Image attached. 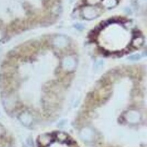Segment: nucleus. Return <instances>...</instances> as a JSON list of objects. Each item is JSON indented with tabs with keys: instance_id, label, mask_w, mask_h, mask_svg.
<instances>
[{
	"instance_id": "14",
	"label": "nucleus",
	"mask_w": 147,
	"mask_h": 147,
	"mask_svg": "<svg viewBox=\"0 0 147 147\" xmlns=\"http://www.w3.org/2000/svg\"><path fill=\"white\" fill-rule=\"evenodd\" d=\"M3 132V127L0 125V135H1V134Z\"/></svg>"
},
{
	"instance_id": "11",
	"label": "nucleus",
	"mask_w": 147,
	"mask_h": 147,
	"mask_svg": "<svg viewBox=\"0 0 147 147\" xmlns=\"http://www.w3.org/2000/svg\"><path fill=\"white\" fill-rule=\"evenodd\" d=\"M140 58L141 55L140 54H134L129 57L128 59L131 60V61H138V60H139Z\"/></svg>"
},
{
	"instance_id": "2",
	"label": "nucleus",
	"mask_w": 147,
	"mask_h": 147,
	"mask_svg": "<svg viewBox=\"0 0 147 147\" xmlns=\"http://www.w3.org/2000/svg\"><path fill=\"white\" fill-rule=\"evenodd\" d=\"M76 63L75 59L71 57H67L63 60V67L65 70L72 71L75 68Z\"/></svg>"
},
{
	"instance_id": "8",
	"label": "nucleus",
	"mask_w": 147,
	"mask_h": 147,
	"mask_svg": "<svg viewBox=\"0 0 147 147\" xmlns=\"http://www.w3.org/2000/svg\"><path fill=\"white\" fill-rule=\"evenodd\" d=\"M67 40L65 38H56V40L54 41V44L56 47H64L67 45Z\"/></svg>"
},
{
	"instance_id": "3",
	"label": "nucleus",
	"mask_w": 147,
	"mask_h": 147,
	"mask_svg": "<svg viewBox=\"0 0 147 147\" xmlns=\"http://www.w3.org/2000/svg\"><path fill=\"white\" fill-rule=\"evenodd\" d=\"M126 118L131 123H137L140 119V115L135 110H130L127 113Z\"/></svg>"
},
{
	"instance_id": "4",
	"label": "nucleus",
	"mask_w": 147,
	"mask_h": 147,
	"mask_svg": "<svg viewBox=\"0 0 147 147\" xmlns=\"http://www.w3.org/2000/svg\"><path fill=\"white\" fill-rule=\"evenodd\" d=\"M21 123L23 125H26V126H29L33 121V118H32L31 115L28 112H23L22 114H20V116H19Z\"/></svg>"
},
{
	"instance_id": "5",
	"label": "nucleus",
	"mask_w": 147,
	"mask_h": 147,
	"mask_svg": "<svg viewBox=\"0 0 147 147\" xmlns=\"http://www.w3.org/2000/svg\"><path fill=\"white\" fill-rule=\"evenodd\" d=\"M102 3L104 7L107 8H112L117 3V0H102Z\"/></svg>"
},
{
	"instance_id": "9",
	"label": "nucleus",
	"mask_w": 147,
	"mask_h": 147,
	"mask_svg": "<svg viewBox=\"0 0 147 147\" xmlns=\"http://www.w3.org/2000/svg\"><path fill=\"white\" fill-rule=\"evenodd\" d=\"M40 144L42 145H44L49 144V142H50V136L47 135V134H45V135H42L40 136Z\"/></svg>"
},
{
	"instance_id": "7",
	"label": "nucleus",
	"mask_w": 147,
	"mask_h": 147,
	"mask_svg": "<svg viewBox=\"0 0 147 147\" xmlns=\"http://www.w3.org/2000/svg\"><path fill=\"white\" fill-rule=\"evenodd\" d=\"M104 65V62L102 60H97L95 62L94 66V71L96 72H99L100 71L102 70V68H103Z\"/></svg>"
},
{
	"instance_id": "6",
	"label": "nucleus",
	"mask_w": 147,
	"mask_h": 147,
	"mask_svg": "<svg viewBox=\"0 0 147 147\" xmlns=\"http://www.w3.org/2000/svg\"><path fill=\"white\" fill-rule=\"evenodd\" d=\"M93 135V133L92 132L91 130H90L89 128H85L81 131V136H82V138L84 139H89L90 138H92V136Z\"/></svg>"
},
{
	"instance_id": "10",
	"label": "nucleus",
	"mask_w": 147,
	"mask_h": 147,
	"mask_svg": "<svg viewBox=\"0 0 147 147\" xmlns=\"http://www.w3.org/2000/svg\"><path fill=\"white\" fill-rule=\"evenodd\" d=\"M143 42H144V40L141 37L139 38H136L133 40V45L135 47H140L142 45Z\"/></svg>"
},
{
	"instance_id": "12",
	"label": "nucleus",
	"mask_w": 147,
	"mask_h": 147,
	"mask_svg": "<svg viewBox=\"0 0 147 147\" xmlns=\"http://www.w3.org/2000/svg\"><path fill=\"white\" fill-rule=\"evenodd\" d=\"M58 138L61 140H66L67 138V134H65V133L60 132L58 134Z\"/></svg>"
},
{
	"instance_id": "13",
	"label": "nucleus",
	"mask_w": 147,
	"mask_h": 147,
	"mask_svg": "<svg viewBox=\"0 0 147 147\" xmlns=\"http://www.w3.org/2000/svg\"><path fill=\"white\" fill-rule=\"evenodd\" d=\"M75 27L77 29L80 30V31H81V30H82L83 29H84V25H83L77 23V24H76L75 25Z\"/></svg>"
},
{
	"instance_id": "15",
	"label": "nucleus",
	"mask_w": 147,
	"mask_h": 147,
	"mask_svg": "<svg viewBox=\"0 0 147 147\" xmlns=\"http://www.w3.org/2000/svg\"><path fill=\"white\" fill-rule=\"evenodd\" d=\"M3 33H2V32H1V31H0V40H1V39L3 38Z\"/></svg>"
},
{
	"instance_id": "1",
	"label": "nucleus",
	"mask_w": 147,
	"mask_h": 147,
	"mask_svg": "<svg viewBox=\"0 0 147 147\" xmlns=\"http://www.w3.org/2000/svg\"><path fill=\"white\" fill-rule=\"evenodd\" d=\"M82 14L87 20H93L100 15V9L96 6H88L83 8Z\"/></svg>"
}]
</instances>
